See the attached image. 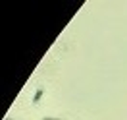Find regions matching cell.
<instances>
[{"mask_svg": "<svg viewBox=\"0 0 127 120\" xmlns=\"http://www.w3.org/2000/svg\"><path fill=\"white\" fill-rule=\"evenodd\" d=\"M40 97H42V89H39V91L35 93V99H33V103H39V101H40Z\"/></svg>", "mask_w": 127, "mask_h": 120, "instance_id": "cell-1", "label": "cell"}, {"mask_svg": "<svg viewBox=\"0 0 127 120\" xmlns=\"http://www.w3.org/2000/svg\"><path fill=\"white\" fill-rule=\"evenodd\" d=\"M42 120H62V118H56V116H44Z\"/></svg>", "mask_w": 127, "mask_h": 120, "instance_id": "cell-2", "label": "cell"}, {"mask_svg": "<svg viewBox=\"0 0 127 120\" xmlns=\"http://www.w3.org/2000/svg\"><path fill=\"white\" fill-rule=\"evenodd\" d=\"M4 120H14V118H4Z\"/></svg>", "mask_w": 127, "mask_h": 120, "instance_id": "cell-3", "label": "cell"}]
</instances>
